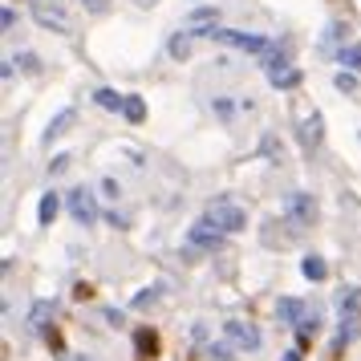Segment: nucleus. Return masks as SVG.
I'll return each instance as SVG.
<instances>
[{"mask_svg":"<svg viewBox=\"0 0 361 361\" xmlns=\"http://www.w3.org/2000/svg\"><path fill=\"white\" fill-rule=\"evenodd\" d=\"M69 122H73V110L66 106V110H61V114H57V118L49 122V130H45V147H49V142H57V138L66 134V126H69Z\"/></svg>","mask_w":361,"mask_h":361,"instance_id":"nucleus-18","label":"nucleus"},{"mask_svg":"<svg viewBox=\"0 0 361 361\" xmlns=\"http://www.w3.org/2000/svg\"><path fill=\"white\" fill-rule=\"evenodd\" d=\"M337 312H341V329H337L333 353H341L345 345L361 333V288H345V293L337 296Z\"/></svg>","mask_w":361,"mask_h":361,"instance_id":"nucleus-1","label":"nucleus"},{"mask_svg":"<svg viewBox=\"0 0 361 361\" xmlns=\"http://www.w3.org/2000/svg\"><path fill=\"white\" fill-rule=\"evenodd\" d=\"M159 300V284H150V288H138L134 293V300H130V309H150Z\"/></svg>","mask_w":361,"mask_h":361,"instance_id":"nucleus-21","label":"nucleus"},{"mask_svg":"<svg viewBox=\"0 0 361 361\" xmlns=\"http://www.w3.org/2000/svg\"><path fill=\"white\" fill-rule=\"evenodd\" d=\"M228 341L244 345V349H260V329L247 321H228Z\"/></svg>","mask_w":361,"mask_h":361,"instance_id":"nucleus-9","label":"nucleus"},{"mask_svg":"<svg viewBox=\"0 0 361 361\" xmlns=\"http://www.w3.org/2000/svg\"><path fill=\"white\" fill-rule=\"evenodd\" d=\"M61 203H66V195L45 191V195H41V203H37V224H41V228H49L53 219H57V212H61Z\"/></svg>","mask_w":361,"mask_h":361,"instance_id":"nucleus-13","label":"nucleus"},{"mask_svg":"<svg viewBox=\"0 0 361 361\" xmlns=\"http://www.w3.org/2000/svg\"><path fill=\"white\" fill-rule=\"evenodd\" d=\"M187 240H191L195 247H219V244H224V231H219V228L212 224V219L203 215V219H195V224H191Z\"/></svg>","mask_w":361,"mask_h":361,"instance_id":"nucleus-8","label":"nucleus"},{"mask_svg":"<svg viewBox=\"0 0 361 361\" xmlns=\"http://www.w3.org/2000/svg\"><path fill=\"white\" fill-rule=\"evenodd\" d=\"M85 8L90 13H106V0H85Z\"/></svg>","mask_w":361,"mask_h":361,"instance_id":"nucleus-29","label":"nucleus"},{"mask_svg":"<svg viewBox=\"0 0 361 361\" xmlns=\"http://www.w3.org/2000/svg\"><path fill=\"white\" fill-rule=\"evenodd\" d=\"M102 321H110V325H122V309H102Z\"/></svg>","mask_w":361,"mask_h":361,"instance_id":"nucleus-28","label":"nucleus"},{"mask_svg":"<svg viewBox=\"0 0 361 361\" xmlns=\"http://www.w3.org/2000/svg\"><path fill=\"white\" fill-rule=\"evenodd\" d=\"M53 312V305L49 300H37L33 305V333H45V317Z\"/></svg>","mask_w":361,"mask_h":361,"instance_id":"nucleus-22","label":"nucleus"},{"mask_svg":"<svg viewBox=\"0 0 361 361\" xmlns=\"http://www.w3.org/2000/svg\"><path fill=\"white\" fill-rule=\"evenodd\" d=\"M337 66L361 73V45H341V49H337Z\"/></svg>","mask_w":361,"mask_h":361,"instance_id":"nucleus-17","label":"nucleus"},{"mask_svg":"<svg viewBox=\"0 0 361 361\" xmlns=\"http://www.w3.org/2000/svg\"><path fill=\"white\" fill-rule=\"evenodd\" d=\"M284 361H300V349H293V353H288V357H284Z\"/></svg>","mask_w":361,"mask_h":361,"instance_id":"nucleus-30","label":"nucleus"},{"mask_svg":"<svg viewBox=\"0 0 361 361\" xmlns=\"http://www.w3.org/2000/svg\"><path fill=\"white\" fill-rule=\"evenodd\" d=\"M268 82L276 85V90H293L300 82V69L296 66H280V69H268Z\"/></svg>","mask_w":361,"mask_h":361,"instance_id":"nucleus-15","label":"nucleus"},{"mask_svg":"<svg viewBox=\"0 0 361 361\" xmlns=\"http://www.w3.org/2000/svg\"><path fill=\"white\" fill-rule=\"evenodd\" d=\"M66 212L73 215V224H82V228H94L102 219V212H98V195L90 191V187H73L66 195Z\"/></svg>","mask_w":361,"mask_h":361,"instance_id":"nucleus-3","label":"nucleus"},{"mask_svg":"<svg viewBox=\"0 0 361 361\" xmlns=\"http://www.w3.org/2000/svg\"><path fill=\"white\" fill-rule=\"evenodd\" d=\"M94 102H98L106 114H122V110H126V94H118L114 85H98V90H94Z\"/></svg>","mask_w":361,"mask_h":361,"instance_id":"nucleus-12","label":"nucleus"},{"mask_svg":"<svg viewBox=\"0 0 361 361\" xmlns=\"http://www.w3.org/2000/svg\"><path fill=\"white\" fill-rule=\"evenodd\" d=\"M240 110H252V102L231 98V94H219V98H212V114L219 118V122H231V118L240 114Z\"/></svg>","mask_w":361,"mask_h":361,"instance_id":"nucleus-11","label":"nucleus"},{"mask_svg":"<svg viewBox=\"0 0 361 361\" xmlns=\"http://www.w3.org/2000/svg\"><path fill=\"white\" fill-rule=\"evenodd\" d=\"M212 41L231 45V49H240V53H264V49H268V37L244 33V29H224V25H215V29H212Z\"/></svg>","mask_w":361,"mask_h":361,"instance_id":"nucleus-4","label":"nucleus"},{"mask_svg":"<svg viewBox=\"0 0 361 361\" xmlns=\"http://www.w3.org/2000/svg\"><path fill=\"white\" fill-rule=\"evenodd\" d=\"M207 357L212 361H228V345H207Z\"/></svg>","mask_w":361,"mask_h":361,"instance_id":"nucleus-26","label":"nucleus"},{"mask_svg":"<svg viewBox=\"0 0 361 361\" xmlns=\"http://www.w3.org/2000/svg\"><path fill=\"white\" fill-rule=\"evenodd\" d=\"M276 317L284 325H300L305 317H309V305L305 300H296V296H280L276 300Z\"/></svg>","mask_w":361,"mask_h":361,"instance_id":"nucleus-10","label":"nucleus"},{"mask_svg":"<svg viewBox=\"0 0 361 361\" xmlns=\"http://www.w3.org/2000/svg\"><path fill=\"white\" fill-rule=\"evenodd\" d=\"M300 147L305 150H317L321 147V138H325V118H321V110H309V118H300Z\"/></svg>","mask_w":361,"mask_h":361,"instance_id":"nucleus-7","label":"nucleus"},{"mask_svg":"<svg viewBox=\"0 0 361 361\" xmlns=\"http://www.w3.org/2000/svg\"><path fill=\"white\" fill-rule=\"evenodd\" d=\"M102 195H106V199H118V195H122L118 179H102Z\"/></svg>","mask_w":361,"mask_h":361,"instance_id":"nucleus-25","label":"nucleus"},{"mask_svg":"<svg viewBox=\"0 0 361 361\" xmlns=\"http://www.w3.org/2000/svg\"><path fill=\"white\" fill-rule=\"evenodd\" d=\"M138 4H154V0H138Z\"/></svg>","mask_w":361,"mask_h":361,"instance_id":"nucleus-31","label":"nucleus"},{"mask_svg":"<svg viewBox=\"0 0 361 361\" xmlns=\"http://www.w3.org/2000/svg\"><path fill=\"white\" fill-rule=\"evenodd\" d=\"M284 215L305 228V224H312V215H317V199H312L309 191H288V199H284Z\"/></svg>","mask_w":361,"mask_h":361,"instance_id":"nucleus-6","label":"nucleus"},{"mask_svg":"<svg viewBox=\"0 0 361 361\" xmlns=\"http://www.w3.org/2000/svg\"><path fill=\"white\" fill-rule=\"evenodd\" d=\"M191 25H219V8H195Z\"/></svg>","mask_w":361,"mask_h":361,"instance_id":"nucleus-23","label":"nucleus"},{"mask_svg":"<svg viewBox=\"0 0 361 361\" xmlns=\"http://www.w3.org/2000/svg\"><path fill=\"white\" fill-rule=\"evenodd\" d=\"M191 41H195V29H175V37L166 41V53L171 57H187L191 53Z\"/></svg>","mask_w":361,"mask_h":361,"instance_id":"nucleus-14","label":"nucleus"},{"mask_svg":"<svg viewBox=\"0 0 361 361\" xmlns=\"http://www.w3.org/2000/svg\"><path fill=\"white\" fill-rule=\"evenodd\" d=\"M122 118H126V122H142V118H147V102L138 98V94H126V110H122Z\"/></svg>","mask_w":361,"mask_h":361,"instance_id":"nucleus-19","label":"nucleus"},{"mask_svg":"<svg viewBox=\"0 0 361 361\" xmlns=\"http://www.w3.org/2000/svg\"><path fill=\"white\" fill-rule=\"evenodd\" d=\"M0 25H4V33H13V29H17V13H13V4H4V8H0Z\"/></svg>","mask_w":361,"mask_h":361,"instance_id":"nucleus-24","label":"nucleus"},{"mask_svg":"<svg viewBox=\"0 0 361 361\" xmlns=\"http://www.w3.org/2000/svg\"><path fill=\"white\" fill-rule=\"evenodd\" d=\"M333 85H337L341 94H357V73H353V69H337V73H333Z\"/></svg>","mask_w":361,"mask_h":361,"instance_id":"nucleus-20","label":"nucleus"},{"mask_svg":"<svg viewBox=\"0 0 361 361\" xmlns=\"http://www.w3.org/2000/svg\"><path fill=\"white\" fill-rule=\"evenodd\" d=\"M300 272H305V280H312V284H321V280L329 276V268H325L321 256H305V260H300Z\"/></svg>","mask_w":361,"mask_h":361,"instance_id":"nucleus-16","label":"nucleus"},{"mask_svg":"<svg viewBox=\"0 0 361 361\" xmlns=\"http://www.w3.org/2000/svg\"><path fill=\"white\" fill-rule=\"evenodd\" d=\"M66 166H69V154H57V159H53V163H49V175H61Z\"/></svg>","mask_w":361,"mask_h":361,"instance_id":"nucleus-27","label":"nucleus"},{"mask_svg":"<svg viewBox=\"0 0 361 361\" xmlns=\"http://www.w3.org/2000/svg\"><path fill=\"white\" fill-rule=\"evenodd\" d=\"M203 215H207L224 235H235V231L247 228V212L240 207V203H231V199H215V203H207V212Z\"/></svg>","mask_w":361,"mask_h":361,"instance_id":"nucleus-2","label":"nucleus"},{"mask_svg":"<svg viewBox=\"0 0 361 361\" xmlns=\"http://www.w3.org/2000/svg\"><path fill=\"white\" fill-rule=\"evenodd\" d=\"M29 13H33V20L41 29H49V33H69V17L57 0H29Z\"/></svg>","mask_w":361,"mask_h":361,"instance_id":"nucleus-5","label":"nucleus"}]
</instances>
